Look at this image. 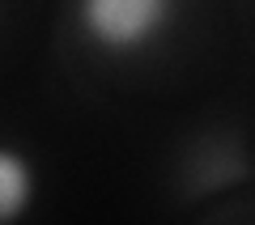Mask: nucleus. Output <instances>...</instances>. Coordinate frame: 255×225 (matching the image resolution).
I'll return each instance as SVG.
<instances>
[{"mask_svg": "<svg viewBox=\"0 0 255 225\" xmlns=\"http://www.w3.org/2000/svg\"><path fill=\"white\" fill-rule=\"evenodd\" d=\"M174 0H81V30L107 51H136L170 21Z\"/></svg>", "mask_w": 255, "mask_h": 225, "instance_id": "nucleus-1", "label": "nucleus"}, {"mask_svg": "<svg viewBox=\"0 0 255 225\" xmlns=\"http://www.w3.org/2000/svg\"><path fill=\"white\" fill-rule=\"evenodd\" d=\"M30 200H34V166L17 149L0 144V221L21 217Z\"/></svg>", "mask_w": 255, "mask_h": 225, "instance_id": "nucleus-2", "label": "nucleus"}]
</instances>
